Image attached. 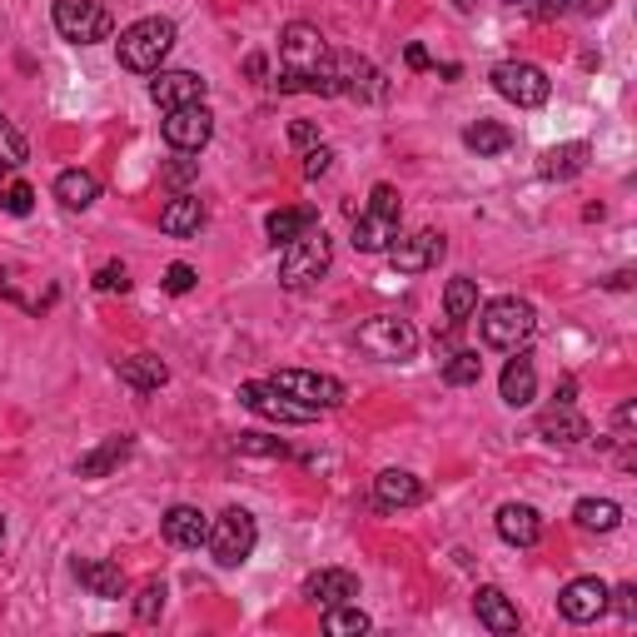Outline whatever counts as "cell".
I'll use <instances>...</instances> for the list:
<instances>
[{"instance_id": "obj_1", "label": "cell", "mask_w": 637, "mask_h": 637, "mask_svg": "<svg viewBox=\"0 0 637 637\" xmlns=\"http://www.w3.org/2000/svg\"><path fill=\"white\" fill-rule=\"evenodd\" d=\"M170 50H174V21H164V15H145V21L125 25L115 41L120 66L130 70V76H155Z\"/></svg>"}, {"instance_id": "obj_2", "label": "cell", "mask_w": 637, "mask_h": 637, "mask_svg": "<svg viewBox=\"0 0 637 637\" xmlns=\"http://www.w3.org/2000/svg\"><path fill=\"white\" fill-rule=\"evenodd\" d=\"M329 264H334V239L314 225V229H304L299 239H289V244H284V254H280V284H284V289H294V294L314 289V284L329 274Z\"/></svg>"}, {"instance_id": "obj_3", "label": "cell", "mask_w": 637, "mask_h": 637, "mask_svg": "<svg viewBox=\"0 0 637 637\" xmlns=\"http://www.w3.org/2000/svg\"><path fill=\"white\" fill-rule=\"evenodd\" d=\"M478 319V334H484L488 349H523L533 339V329H538V314H533L528 299H519V294H503V299L484 304V314H474Z\"/></svg>"}, {"instance_id": "obj_4", "label": "cell", "mask_w": 637, "mask_h": 637, "mask_svg": "<svg viewBox=\"0 0 637 637\" xmlns=\"http://www.w3.org/2000/svg\"><path fill=\"white\" fill-rule=\"evenodd\" d=\"M254 543H260V528H254V519H249L244 508H225V513L209 523V543H205V548L215 553L219 568H239V562H249Z\"/></svg>"}, {"instance_id": "obj_5", "label": "cell", "mask_w": 637, "mask_h": 637, "mask_svg": "<svg viewBox=\"0 0 637 637\" xmlns=\"http://www.w3.org/2000/svg\"><path fill=\"white\" fill-rule=\"evenodd\" d=\"M493 90L519 110H538V105H548V95H553L543 66H533V60H503V66L493 70Z\"/></svg>"}, {"instance_id": "obj_6", "label": "cell", "mask_w": 637, "mask_h": 637, "mask_svg": "<svg viewBox=\"0 0 637 637\" xmlns=\"http://www.w3.org/2000/svg\"><path fill=\"white\" fill-rule=\"evenodd\" d=\"M55 31L66 35L70 45H95V41H110L115 21L100 0H55Z\"/></svg>"}, {"instance_id": "obj_7", "label": "cell", "mask_w": 637, "mask_h": 637, "mask_svg": "<svg viewBox=\"0 0 637 637\" xmlns=\"http://www.w3.org/2000/svg\"><path fill=\"white\" fill-rule=\"evenodd\" d=\"M359 349L374 359H389V364H399V359H409L413 349H419V334H413L409 319H394V314H374L364 329H359Z\"/></svg>"}, {"instance_id": "obj_8", "label": "cell", "mask_w": 637, "mask_h": 637, "mask_svg": "<svg viewBox=\"0 0 637 637\" xmlns=\"http://www.w3.org/2000/svg\"><path fill=\"white\" fill-rule=\"evenodd\" d=\"M164 140H170V150L180 155H200L209 145V135H215V115H209V105L200 100V105H174L164 110Z\"/></svg>"}, {"instance_id": "obj_9", "label": "cell", "mask_w": 637, "mask_h": 637, "mask_svg": "<svg viewBox=\"0 0 637 637\" xmlns=\"http://www.w3.org/2000/svg\"><path fill=\"white\" fill-rule=\"evenodd\" d=\"M270 384L284 389L289 399L309 403V409H339V403H344V384L329 374H314V368H280Z\"/></svg>"}, {"instance_id": "obj_10", "label": "cell", "mask_w": 637, "mask_h": 637, "mask_svg": "<svg viewBox=\"0 0 637 637\" xmlns=\"http://www.w3.org/2000/svg\"><path fill=\"white\" fill-rule=\"evenodd\" d=\"M239 403H244L249 413H260V419H274V423H314L319 419V409L289 399V394L274 389V384H239Z\"/></svg>"}, {"instance_id": "obj_11", "label": "cell", "mask_w": 637, "mask_h": 637, "mask_svg": "<svg viewBox=\"0 0 637 637\" xmlns=\"http://www.w3.org/2000/svg\"><path fill=\"white\" fill-rule=\"evenodd\" d=\"M384 254H389V264L399 274H423V270H439V264H443L448 239H443L439 229H419V235H409V239L399 235L389 249H384Z\"/></svg>"}, {"instance_id": "obj_12", "label": "cell", "mask_w": 637, "mask_h": 637, "mask_svg": "<svg viewBox=\"0 0 637 637\" xmlns=\"http://www.w3.org/2000/svg\"><path fill=\"white\" fill-rule=\"evenodd\" d=\"M607 603H613V593H607L603 578H572L558 593V613L568 623H598L607 613Z\"/></svg>"}, {"instance_id": "obj_13", "label": "cell", "mask_w": 637, "mask_h": 637, "mask_svg": "<svg viewBox=\"0 0 637 637\" xmlns=\"http://www.w3.org/2000/svg\"><path fill=\"white\" fill-rule=\"evenodd\" d=\"M160 80H150V100L160 110H174V105H200L209 95V80H200L195 70H155Z\"/></svg>"}, {"instance_id": "obj_14", "label": "cell", "mask_w": 637, "mask_h": 637, "mask_svg": "<svg viewBox=\"0 0 637 637\" xmlns=\"http://www.w3.org/2000/svg\"><path fill=\"white\" fill-rule=\"evenodd\" d=\"M498 538L508 543V548H533V543L543 538V513L533 503H503L493 519Z\"/></svg>"}, {"instance_id": "obj_15", "label": "cell", "mask_w": 637, "mask_h": 637, "mask_svg": "<svg viewBox=\"0 0 637 637\" xmlns=\"http://www.w3.org/2000/svg\"><path fill=\"white\" fill-rule=\"evenodd\" d=\"M329 76H334V95H359V100H374L378 90V70L359 55H329Z\"/></svg>"}, {"instance_id": "obj_16", "label": "cell", "mask_w": 637, "mask_h": 637, "mask_svg": "<svg viewBox=\"0 0 637 637\" xmlns=\"http://www.w3.org/2000/svg\"><path fill=\"white\" fill-rule=\"evenodd\" d=\"M304 598H309L314 607H339V603H349V598H359V578L344 568H319L304 578Z\"/></svg>"}, {"instance_id": "obj_17", "label": "cell", "mask_w": 637, "mask_h": 637, "mask_svg": "<svg viewBox=\"0 0 637 637\" xmlns=\"http://www.w3.org/2000/svg\"><path fill=\"white\" fill-rule=\"evenodd\" d=\"M498 394H503L508 409H528L533 394H538V368L523 349H513V359L503 364V378H498Z\"/></svg>"}, {"instance_id": "obj_18", "label": "cell", "mask_w": 637, "mask_h": 637, "mask_svg": "<svg viewBox=\"0 0 637 637\" xmlns=\"http://www.w3.org/2000/svg\"><path fill=\"white\" fill-rule=\"evenodd\" d=\"M160 528H164V543H170V548H205L209 543V519L190 503H174L170 513H164Z\"/></svg>"}, {"instance_id": "obj_19", "label": "cell", "mask_w": 637, "mask_h": 637, "mask_svg": "<svg viewBox=\"0 0 637 637\" xmlns=\"http://www.w3.org/2000/svg\"><path fill=\"white\" fill-rule=\"evenodd\" d=\"M374 503L384 508V513H399V508H419L423 503V484L413 474H403V468H384V474L374 478Z\"/></svg>"}, {"instance_id": "obj_20", "label": "cell", "mask_w": 637, "mask_h": 637, "mask_svg": "<svg viewBox=\"0 0 637 637\" xmlns=\"http://www.w3.org/2000/svg\"><path fill=\"white\" fill-rule=\"evenodd\" d=\"M474 613H478V623L488 627V633H519V607L508 603V593L503 588H478L474 593Z\"/></svg>"}, {"instance_id": "obj_21", "label": "cell", "mask_w": 637, "mask_h": 637, "mask_svg": "<svg viewBox=\"0 0 637 637\" xmlns=\"http://www.w3.org/2000/svg\"><path fill=\"white\" fill-rule=\"evenodd\" d=\"M538 439L548 443H583L588 439V419L572 403H553V409L538 413Z\"/></svg>"}, {"instance_id": "obj_22", "label": "cell", "mask_w": 637, "mask_h": 637, "mask_svg": "<svg viewBox=\"0 0 637 637\" xmlns=\"http://www.w3.org/2000/svg\"><path fill=\"white\" fill-rule=\"evenodd\" d=\"M76 578L90 588V598H125V572L120 562H105V558H80L76 562Z\"/></svg>"}, {"instance_id": "obj_23", "label": "cell", "mask_w": 637, "mask_h": 637, "mask_svg": "<svg viewBox=\"0 0 637 637\" xmlns=\"http://www.w3.org/2000/svg\"><path fill=\"white\" fill-rule=\"evenodd\" d=\"M160 229L170 239H190V235H200L205 229V205H200L195 195H174L170 205L160 209Z\"/></svg>"}, {"instance_id": "obj_24", "label": "cell", "mask_w": 637, "mask_h": 637, "mask_svg": "<svg viewBox=\"0 0 637 637\" xmlns=\"http://www.w3.org/2000/svg\"><path fill=\"white\" fill-rule=\"evenodd\" d=\"M394 239H399V219L378 215V209H368V215L354 219V249L359 254H384Z\"/></svg>"}, {"instance_id": "obj_25", "label": "cell", "mask_w": 637, "mask_h": 637, "mask_svg": "<svg viewBox=\"0 0 637 637\" xmlns=\"http://www.w3.org/2000/svg\"><path fill=\"white\" fill-rule=\"evenodd\" d=\"M120 384H130L135 394H155V389L170 384V368H164V359H155V354L120 359Z\"/></svg>"}, {"instance_id": "obj_26", "label": "cell", "mask_w": 637, "mask_h": 637, "mask_svg": "<svg viewBox=\"0 0 637 637\" xmlns=\"http://www.w3.org/2000/svg\"><path fill=\"white\" fill-rule=\"evenodd\" d=\"M55 200L66 209H90L100 200V180L90 170H60L55 174Z\"/></svg>"}, {"instance_id": "obj_27", "label": "cell", "mask_w": 637, "mask_h": 637, "mask_svg": "<svg viewBox=\"0 0 637 637\" xmlns=\"http://www.w3.org/2000/svg\"><path fill=\"white\" fill-rule=\"evenodd\" d=\"M588 160H593V145L572 140V145H553L543 155V180H572V174H583Z\"/></svg>"}, {"instance_id": "obj_28", "label": "cell", "mask_w": 637, "mask_h": 637, "mask_svg": "<svg viewBox=\"0 0 637 637\" xmlns=\"http://www.w3.org/2000/svg\"><path fill=\"white\" fill-rule=\"evenodd\" d=\"M130 448L135 443L125 439V433H120V439H105L100 443V448H90V454H80V478H105V474H115L120 464H125V458H130Z\"/></svg>"}, {"instance_id": "obj_29", "label": "cell", "mask_w": 637, "mask_h": 637, "mask_svg": "<svg viewBox=\"0 0 637 637\" xmlns=\"http://www.w3.org/2000/svg\"><path fill=\"white\" fill-rule=\"evenodd\" d=\"M464 145L478 155V160H488V155H503L508 145H513V130L498 125V120H478V125H468V130H464Z\"/></svg>"}, {"instance_id": "obj_30", "label": "cell", "mask_w": 637, "mask_h": 637, "mask_svg": "<svg viewBox=\"0 0 637 637\" xmlns=\"http://www.w3.org/2000/svg\"><path fill=\"white\" fill-rule=\"evenodd\" d=\"M443 314H448V325L464 329L468 319L478 314V284L464 280V274H458V280H448V289H443Z\"/></svg>"}, {"instance_id": "obj_31", "label": "cell", "mask_w": 637, "mask_h": 637, "mask_svg": "<svg viewBox=\"0 0 637 637\" xmlns=\"http://www.w3.org/2000/svg\"><path fill=\"white\" fill-rule=\"evenodd\" d=\"M572 519L588 533H613L617 523H623V508H617L613 498H583V503L572 508Z\"/></svg>"}, {"instance_id": "obj_32", "label": "cell", "mask_w": 637, "mask_h": 637, "mask_svg": "<svg viewBox=\"0 0 637 637\" xmlns=\"http://www.w3.org/2000/svg\"><path fill=\"white\" fill-rule=\"evenodd\" d=\"M314 225H319V209H274V215L264 219L274 244H289V239H299L304 229H314Z\"/></svg>"}, {"instance_id": "obj_33", "label": "cell", "mask_w": 637, "mask_h": 637, "mask_svg": "<svg viewBox=\"0 0 637 637\" xmlns=\"http://www.w3.org/2000/svg\"><path fill=\"white\" fill-rule=\"evenodd\" d=\"M484 378V359L474 349H454V354H443V384H454V389H468Z\"/></svg>"}, {"instance_id": "obj_34", "label": "cell", "mask_w": 637, "mask_h": 637, "mask_svg": "<svg viewBox=\"0 0 637 637\" xmlns=\"http://www.w3.org/2000/svg\"><path fill=\"white\" fill-rule=\"evenodd\" d=\"M325 633L329 637H359V633H368V613H359V607H349V603L325 607Z\"/></svg>"}, {"instance_id": "obj_35", "label": "cell", "mask_w": 637, "mask_h": 637, "mask_svg": "<svg viewBox=\"0 0 637 637\" xmlns=\"http://www.w3.org/2000/svg\"><path fill=\"white\" fill-rule=\"evenodd\" d=\"M0 209H5V215H31L35 190L25 180H5V184H0Z\"/></svg>"}, {"instance_id": "obj_36", "label": "cell", "mask_w": 637, "mask_h": 637, "mask_svg": "<svg viewBox=\"0 0 637 637\" xmlns=\"http://www.w3.org/2000/svg\"><path fill=\"white\" fill-rule=\"evenodd\" d=\"M25 155H31V150H25V135L15 130V125H11V120H5V115H0V164H11V170H21V164H25Z\"/></svg>"}, {"instance_id": "obj_37", "label": "cell", "mask_w": 637, "mask_h": 637, "mask_svg": "<svg viewBox=\"0 0 637 637\" xmlns=\"http://www.w3.org/2000/svg\"><path fill=\"white\" fill-rule=\"evenodd\" d=\"M164 598H170V588H164L160 578H155V583H145L140 598H135V617H140V623H155V617L164 613Z\"/></svg>"}, {"instance_id": "obj_38", "label": "cell", "mask_w": 637, "mask_h": 637, "mask_svg": "<svg viewBox=\"0 0 637 637\" xmlns=\"http://www.w3.org/2000/svg\"><path fill=\"white\" fill-rule=\"evenodd\" d=\"M95 289L100 294H125V289H130V274H125V264H105V270L95 274Z\"/></svg>"}, {"instance_id": "obj_39", "label": "cell", "mask_w": 637, "mask_h": 637, "mask_svg": "<svg viewBox=\"0 0 637 637\" xmlns=\"http://www.w3.org/2000/svg\"><path fill=\"white\" fill-rule=\"evenodd\" d=\"M368 209H378V215H389V219H399V190L394 184H374V195H368Z\"/></svg>"}, {"instance_id": "obj_40", "label": "cell", "mask_w": 637, "mask_h": 637, "mask_svg": "<svg viewBox=\"0 0 637 637\" xmlns=\"http://www.w3.org/2000/svg\"><path fill=\"white\" fill-rule=\"evenodd\" d=\"M329 164H334V150H329V145H314V150L304 155V174H309V180L329 174Z\"/></svg>"}, {"instance_id": "obj_41", "label": "cell", "mask_w": 637, "mask_h": 637, "mask_svg": "<svg viewBox=\"0 0 637 637\" xmlns=\"http://www.w3.org/2000/svg\"><path fill=\"white\" fill-rule=\"evenodd\" d=\"M164 289L190 294V289H195V270H190V264H170V270H164Z\"/></svg>"}, {"instance_id": "obj_42", "label": "cell", "mask_w": 637, "mask_h": 637, "mask_svg": "<svg viewBox=\"0 0 637 637\" xmlns=\"http://www.w3.org/2000/svg\"><path fill=\"white\" fill-rule=\"evenodd\" d=\"M289 140L294 145H314V140H319V130H314L309 120H294V125H289Z\"/></svg>"}, {"instance_id": "obj_43", "label": "cell", "mask_w": 637, "mask_h": 637, "mask_svg": "<svg viewBox=\"0 0 637 637\" xmlns=\"http://www.w3.org/2000/svg\"><path fill=\"white\" fill-rule=\"evenodd\" d=\"M617 613H623V617H637V588H617Z\"/></svg>"}, {"instance_id": "obj_44", "label": "cell", "mask_w": 637, "mask_h": 637, "mask_svg": "<svg viewBox=\"0 0 637 637\" xmlns=\"http://www.w3.org/2000/svg\"><path fill=\"white\" fill-rule=\"evenodd\" d=\"M403 60H409V70H429V66H433L423 45H409V50H403Z\"/></svg>"}, {"instance_id": "obj_45", "label": "cell", "mask_w": 637, "mask_h": 637, "mask_svg": "<svg viewBox=\"0 0 637 637\" xmlns=\"http://www.w3.org/2000/svg\"><path fill=\"white\" fill-rule=\"evenodd\" d=\"M195 170H200L195 160H180V164H170V180H174V184H184V180H195Z\"/></svg>"}, {"instance_id": "obj_46", "label": "cell", "mask_w": 637, "mask_h": 637, "mask_svg": "<svg viewBox=\"0 0 637 637\" xmlns=\"http://www.w3.org/2000/svg\"><path fill=\"white\" fill-rule=\"evenodd\" d=\"M613 0H572V11H583V15H603Z\"/></svg>"}, {"instance_id": "obj_47", "label": "cell", "mask_w": 637, "mask_h": 637, "mask_svg": "<svg viewBox=\"0 0 637 637\" xmlns=\"http://www.w3.org/2000/svg\"><path fill=\"white\" fill-rule=\"evenodd\" d=\"M633 419H637V409H633V403H623V409H617V433H627V429H633Z\"/></svg>"}, {"instance_id": "obj_48", "label": "cell", "mask_w": 637, "mask_h": 637, "mask_svg": "<svg viewBox=\"0 0 637 637\" xmlns=\"http://www.w3.org/2000/svg\"><path fill=\"white\" fill-rule=\"evenodd\" d=\"M538 11L543 15H562V11H572V0H538Z\"/></svg>"}, {"instance_id": "obj_49", "label": "cell", "mask_w": 637, "mask_h": 637, "mask_svg": "<svg viewBox=\"0 0 637 637\" xmlns=\"http://www.w3.org/2000/svg\"><path fill=\"white\" fill-rule=\"evenodd\" d=\"M244 76H254V80L264 76V55H249V60H244Z\"/></svg>"}, {"instance_id": "obj_50", "label": "cell", "mask_w": 637, "mask_h": 637, "mask_svg": "<svg viewBox=\"0 0 637 637\" xmlns=\"http://www.w3.org/2000/svg\"><path fill=\"white\" fill-rule=\"evenodd\" d=\"M508 5H519V11H528V15H543V11H538V0H508Z\"/></svg>"}, {"instance_id": "obj_51", "label": "cell", "mask_w": 637, "mask_h": 637, "mask_svg": "<svg viewBox=\"0 0 637 637\" xmlns=\"http://www.w3.org/2000/svg\"><path fill=\"white\" fill-rule=\"evenodd\" d=\"M454 5H458V11L468 15V11H474V5H478V0H454Z\"/></svg>"}, {"instance_id": "obj_52", "label": "cell", "mask_w": 637, "mask_h": 637, "mask_svg": "<svg viewBox=\"0 0 637 637\" xmlns=\"http://www.w3.org/2000/svg\"><path fill=\"white\" fill-rule=\"evenodd\" d=\"M0 538H5V519H0Z\"/></svg>"}]
</instances>
